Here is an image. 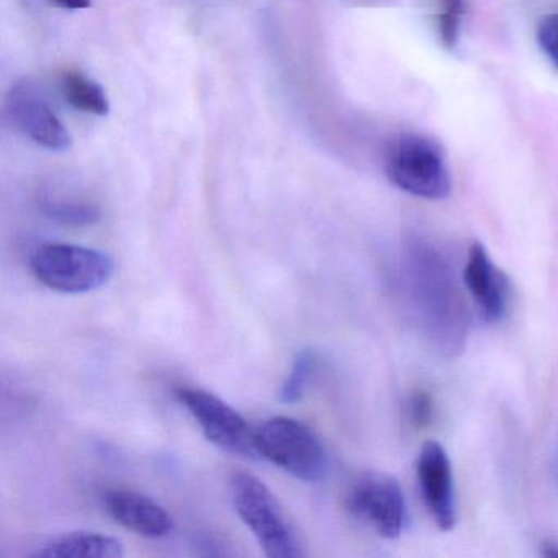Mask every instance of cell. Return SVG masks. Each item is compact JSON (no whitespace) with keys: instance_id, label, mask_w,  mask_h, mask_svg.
<instances>
[{"instance_id":"obj_1","label":"cell","mask_w":558,"mask_h":558,"mask_svg":"<svg viewBox=\"0 0 558 558\" xmlns=\"http://www.w3.org/2000/svg\"><path fill=\"white\" fill-rule=\"evenodd\" d=\"M404 283L411 313L434 348L456 354L465 345L469 313L447 260L424 243L404 254Z\"/></svg>"},{"instance_id":"obj_7","label":"cell","mask_w":558,"mask_h":558,"mask_svg":"<svg viewBox=\"0 0 558 558\" xmlns=\"http://www.w3.org/2000/svg\"><path fill=\"white\" fill-rule=\"evenodd\" d=\"M175 397L187 408L211 444L234 456L251 459L257 456L254 429L227 401L210 391L194 387H179Z\"/></svg>"},{"instance_id":"obj_10","label":"cell","mask_w":558,"mask_h":558,"mask_svg":"<svg viewBox=\"0 0 558 558\" xmlns=\"http://www.w3.org/2000/svg\"><path fill=\"white\" fill-rule=\"evenodd\" d=\"M463 283L486 322L502 319L511 300V282L478 241L470 246L463 267Z\"/></svg>"},{"instance_id":"obj_9","label":"cell","mask_w":558,"mask_h":558,"mask_svg":"<svg viewBox=\"0 0 558 558\" xmlns=\"http://www.w3.org/2000/svg\"><path fill=\"white\" fill-rule=\"evenodd\" d=\"M421 496L430 518L440 531L449 532L457 524V496L452 463L442 444L427 440L416 462Z\"/></svg>"},{"instance_id":"obj_5","label":"cell","mask_w":558,"mask_h":558,"mask_svg":"<svg viewBox=\"0 0 558 558\" xmlns=\"http://www.w3.org/2000/svg\"><path fill=\"white\" fill-rule=\"evenodd\" d=\"M256 452L303 482H318L328 470V452L305 424L270 417L254 429Z\"/></svg>"},{"instance_id":"obj_11","label":"cell","mask_w":558,"mask_h":558,"mask_svg":"<svg viewBox=\"0 0 558 558\" xmlns=\"http://www.w3.org/2000/svg\"><path fill=\"white\" fill-rule=\"evenodd\" d=\"M104 505L119 524L143 537H168L174 529L171 514L155 499L135 489H109L104 495Z\"/></svg>"},{"instance_id":"obj_12","label":"cell","mask_w":558,"mask_h":558,"mask_svg":"<svg viewBox=\"0 0 558 558\" xmlns=\"http://www.w3.org/2000/svg\"><path fill=\"white\" fill-rule=\"evenodd\" d=\"M122 542L99 532H71L51 538L31 555L32 558H122Z\"/></svg>"},{"instance_id":"obj_15","label":"cell","mask_w":558,"mask_h":558,"mask_svg":"<svg viewBox=\"0 0 558 558\" xmlns=\"http://www.w3.org/2000/svg\"><path fill=\"white\" fill-rule=\"evenodd\" d=\"M316 365H318L316 355L308 349L296 354L292 371L287 375L286 381L280 388V400L283 403H296L303 397L313 374L316 372Z\"/></svg>"},{"instance_id":"obj_16","label":"cell","mask_w":558,"mask_h":558,"mask_svg":"<svg viewBox=\"0 0 558 558\" xmlns=\"http://www.w3.org/2000/svg\"><path fill=\"white\" fill-rule=\"evenodd\" d=\"M439 5L437 31H439L440 44L446 50L452 51L459 44L465 2L463 0H439Z\"/></svg>"},{"instance_id":"obj_3","label":"cell","mask_w":558,"mask_h":558,"mask_svg":"<svg viewBox=\"0 0 558 558\" xmlns=\"http://www.w3.org/2000/svg\"><path fill=\"white\" fill-rule=\"evenodd\" d=\"M385 174L395 187L424 201H444L452 189L442 148L434 140L413 133L388 145Z\"/></svg>"},{"instance_id":"obj_13","label":"cell","mask_w":558,"mask_h":558,"mask_svg":"<svg viewBox=\"0 0 558 558\" xmlns=\"http://www.w3.org/2000/svg\"><path fill=\"white\" fill-rule=\"evenodd\" d=\"M61 89H63L64 100L73 109L89 116H109L110 102L106 90L81 71H68L61 80Z\"/></svg>"},{"instance_id":"obj_17","label":"cell","mask_w":558,"mask_h":558,"mask_svg":"<svg viewBox=\"0 0 558 558\" xmlns=\"http://www.w3.org/2000/svg\"><path fill=\"white\" fill-rule=\"evenodd\" d=\"M537 44L542 53L558 70V12L545 15L537 25Z\"/></svg>"},{"instance_id":"obj_18","label":"cell","mask_w":558,"mask_h":558,"mask_svg":"<svg viewBox=\"0 0 558 558\" xmlns=\"http://www.w3.org/2000/svg\"><path fill=\"white\" fill-rule=\"evenodd\" d=\"M410 414L414 423L420 424V426L429 423V417L433 416V403H430V398L427 397L426 393H417L416 397H413V400H411Z\"/></svg>"},{"instance_id":"obj_19","label":"cell","mask_w":558,"mask_h":558,"mask_svg":"<svg viewBox=\"0 0 558 558\" xmlns=\"http://www.w3.org/2000/svg\"><path fill=\"white\" fill-rule=\"evenodd\" d=\"M57 8L66 9V11H83L93 5V0H50Z\"/></svg>"},{"instance_id":"obj_8","label":"cell","mask_w":558,"mask_h":558,"mask_svg":"<svg viewBox=\"0 0 558 558\" xmlns=\"http://www.w3.org/2000/svg\"><path fill=\"white\" fill-rule=\"evenodd\" d=\"M5 107L14 125L35 145L54 153L70 149V132L32 81L15 83L8 94Z\"/></svg>"},{"instance_id":"obj_4","label":"cell","mask_w":558,"mask_h":558,"mask_svg":"<svg viewBox=\"0 0 558 558\" xmlns=\"http://www.w3.org/2000/svg\"><path fill=\"white\" fill-rule=\"evenodd\" d=\"M31 269L38 282L68 295L96 292L116 272L113 260L102 251L66 243L38 247L32 256Z\"/></svg>"},{"instance_id":"obj_6","label":"cell","mask_w":558,"mask_h":558,"mask_svg":"<svg viewBox=\"0 0 558 558\" xmlns=\"http://www.w3.org/2000/svg\"><path fill=\"white\" fill-rule=\"evenodd\" d=\"M345 505L362 524L384 538H398L408 527V505L395 476L365 472L349 486Z\"/></svg>"},{"instance_id":"obj_2","label":"cell","mask_w":558,"mask_h":558,"mask_svg":"<svg viewBox=\"0 0 558 558\" xmlns=\"http://www.w3.org/2000/svg\"><path fill=\"white\" fill-rule=\"evenodd\" d=\"M230 495L234 511L253 532L267 557L299 558L305 555L286 509L263 480L253 473H234L230 480Z\"/></svg>"},{"instance_id":"obj_14","label":"cell","mask_w":558,"mask_h":558,"mask_svg":"<svg viewBox=\"0 0 558 558\" xmlns=\"http://www.w3.org/2000/svg\"><path fill=\"white\" fill-rule=\"evenodd\" d=\"M41 207L45 214L50 215L54 220L71 225H89L99 220V208L89 202L77 201V198L64 197L61 194L45 192L41 195Z\"/></svg>"}]
</instances>
